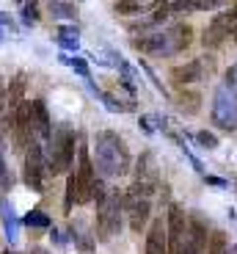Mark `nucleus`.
<instances>
[{"label":"nucleus","mask_w":237,"mask_h":254,"mask_svg":"<svg viewBox=\"0 0 237 254\" xmlns=\"http://www.w3.org/2000/svg\"><path fill=\"white\" fill-rule=\"evenodd\" d=\"M94 155H96V169L102 177H119L130 169V152L124 146L122 135L113 130H102L94 138Z\"/></svg>","instance_id":"nucleus-1"},{"label":"nucleus","mask_w":237,"mask_h":254,"mask_svg":"<svg viewBox=\"0 0 237 254\" xmlns=\"http://www.w3.org/2000/svg\"><path fill=\"white\" fill-rule=\"evenodd\" d=\"M122 210H124V196L119 190H108L105 199L96 202V232H99V241H110L113 235H119Z\"/></svg>","instance_id":"nucleus-2"},{"label":"nucleus","mask_w":237,"mask_h":254,"mask_svg":"<svg viewBox=\"0 0 237 254\" xmlns=\"http://www.w3.org/2000/svg\"><path fill=\"white\" fill-rule=\"evenodd\" d=\"M75 160V133L69 127H58L50 135V158H47V172L66 174Z\"/></svg>","instance_id":"nucleus-3"},{"label":"nucleus","mask_w":237,"mask_h":254,"mask_svg":"<svg viewBox=\"0 0 237 254\" xmlns=\"http://www.w3.org/2000/svg\"><path fill=\"white\" fill-rule=\"evenodd\" d=\"M212 122L221 130H237V97L226 86L215 89V97H212Z\"/></svg>","instance_id":"nucleus-4"},{"label":"nucleus","mask_w":237,"mask_h":254,"mask_svg":"<svg viewBox=\"0 0 237 254\" xmlns=\"http://www.w3.org/2000/svg\"><path fill=\"white\" fill-rule=\"evenodd\" d=\"M166 232H168V254H185V246H188V218H185V210H182L180 204H171V207H168Z\"/></svg>","instance_id":"nucleus-5"},{"label":"nucleus","mask_w":237,"mask_h":254,"mask_svg":"<svg viewBox=\"0 0 237 254\" xmlns=\"http://www.w3.org/2000/svg\"><path fill=\"white\" fill-rule=\"evenodd\" d=\"M45 155H42V146L36 144V141H31V146H28L25 152V174H22V180H25V185L31 190H36V193H42L45 190Z\"/></svg>","instance_id":"nucleus-6"},{"label":"nucleus","mask_w":237,"mask_h":254,"mask_svg":"<svg viewBox=\"0 0 237 254\" xmlns=\"http://www.w3.org/2000/svg\"><path fill=\"white\" fill-rule=\"evenodd\" d=\"M124 210L130 213V227H133V232H141L143 224H146V218H149V213H152V207H149V199L124 193Z\"/></svg>","instance_id":"nucleus-7"},{"label":"nucleus","mask_w":237,"mask_h":254,"mask_svg":"<svg viewBox=\"0 0 237 254\" xmlns=\"http://www.w3.org/2000/svg\"><path fill=\"white\" fill-rule=\"evenodd\" d=\"M31 127H33V133H36V135H42V138L50 141L52 122H50V114H47L45 100H33L31 102Z\"/></svg>","instance_id":"nucleus-8"},{"label":"nucleus","mask_w":237,"mask_h":254,"mask_svg":"<svg viewBox=\"0 0 237 254\" xmlns=\"http://www.w3.org/2000/svg\"><path fill=\"white\" fill-rule=\"evenodd\" d=\"M201 75H204V61H190V64H182V66H174L171 69V80L177 83V86H190V83L201 80Z\"/></svg>","instance_id":"nucleus-9"},{"label":"nucleus","mask_w":237,"mask_h":254,"mask_svg":"<svg viewBox=\"0 0 237 254\" xmlns=\"http://www.w3.org/2000/svg\"><path fill=\"white\" fill-rule=\"evenodd\" d=\"M133 47L141 53H157V56H171V45H168V36L166 33H152V36H143V39H133Z\"/></svg>","instance_id":"nucleus-10"},{"label":"nucleus","mask_w":237,"mask_h":254,"mask_svg":"<svg viewBox=\"0 0 237 254\" xmlns=\"http://www.w3.org/2000/svg\"><path fill=\"white\" fill-rule=\"evenodd\" d=\"M146 254H168V232L163 227V221H157L149 227V235H146Z\"/></svg>","instance_id":"nucleus-11"},{"label":"nucleus","mask_w":237,"mask_h":254,"mask_svg":"<svg viewBox=\"0 0 237 254\" xmlns=\"http://www.w3.org/2000/svg\"><path fill=\"white\" fill-rule=\"evenodd\" d=\"M166 36H168V45H171V53H182L185 47H190V42H193V28L188 25V22H180V25H174Z\"/></svg>","instance_id":"nucleus-12"},{"label":"nucleus","mask_w":237,"mask_h":254,"mask_svg":"<svg viewBox=\"0 0 237 254\" xmlns=\"http://www.w3.org/2000/svg\"><path fill=\"white\" fill-rule=\"evenodd\" d=\"M25 72H19V75H14V80H8V91H6V105L8 111H17L19 105H22V97H25Z\"/></svg>","instance_id":"nucleus-13"},{"label":"nucleus","mask_w":237,"mask_h":254,"mask_svg":"<svg viewBox=\"0 0 237 254\" xmlns=\"http://www.w3.org/2000/svg\"><path fill=\"white\" fill-rule=\"evenodd\" d=\"M0 216H3V229H6L8 243H14L19 238V221L14 216V207L11 204H0Z\"/></svg>","instance_id":"nucleus-14"},{"label":"nucleus","mask_w":237,"mask_h":254,"mask_svg":"<svg viewBox=\"0 0 237 254\" xmlns=\"http://www.w3.org/2000/svg\"><path fill=\"white\" fill-rule=\"evenodd\" d=\"M89 89H91V94H94V97H99V100L105 102V108H108L110 114H124V111H133V105H124V102H119L113 94H108V91H102V89H96L91 80H89Z\"/></svg>","instance_id":"nucleus-15"},{"label":"nucleus","mask_w":237,"mask_h":254,"mask_svg":"<svg viewBox=\"0 0 237 254\" xmlns=\"http://www.w3.org/2000/svg\"><path fill=\"white\" fill-rule=\"evenodd\" d=\"M58 47L72 50V53L80 47V33H77L75 25H61V28H58Z\"/></svg>","instance_id":"nucleus-16"},{"label":"nucleus","mask_w":237,"mask_h":254,"mask_svg":"<svg viewBox=\"0 0 237 254\" xmlns=\"http://www.w3.org/2000/svg\"><path fill=\"white\" fill-rule=\"evenodd\" d=\"M210 25L218 28V31H224L226 36H229L232 31H237V8H229V11H224V14H215Z\"/></svg>","instance_id":"nucleus-17"},{"label":"nucleus","mask_w":237,"mask_h":254,"mask_svg":"<svg viewBox=\"0 0 237 254\" xmlns=\"http://www.w3.org/2000/svg\"><path fill=\"white\" fill-rule=\"evenodd\" d=\"M201 102V94L199 91H182L180 97H177V105H180V111H185V114H199V105Z\"/></svg>","instance_id":"nucleus-18"},{"label":"nucleus","mask_w":237,"mask_h":254,"mask_svg":"<svg viewBox=\"0 0 237 254\" xmlns=\"http://www.w3.org/2000/svg\"><path fill=\"white\" fill-rule=\"evenodd\" d=\"M61 64H66L69 69H75L77 75L83 77V80H89V77H91V72H89V64H86V58H80V56H61Z\"/></svg>","instance_id":"nucleus-19"},{"label":"nucleus","mask_w":237,"mask_h":254,"mask_svg":"<svg viewBox=\"0 0 237 254\" xmlns=\"http://www.w3.org/2000/svg\"><path fill=\"white\" fill-rule=\"evenodd\" d=\"M146 11V0H116V14H141Z\"/></svg>","instance_id":"nucleus-20"},{"label":"nucleus","mask_w":237,"mask_h":254,"mask_svg":"<svg viewBox=\"0 0 237 254\" xmlns=\"http://www.w3.org/2000/svg\"><path fill=\"white\" fill-rule=\"evenodd\" d=\"M201 42H204V47H207V50H215V47H221V45L226 42V33L210 25V28L204 31V36H201Z\"/></svg>","instance_id":"nucleus-21"},{"label":"nucleus","mask_w":237,"mask_h":254,"mask_svg":"<svg viewBox=\"0 0 237 254\" xmlns=\"http://www.w3.org/2000/svg\"><path fill=\"white\" fill-rule=\"evenodd\" d=\"M207 254H229V241H226L224 232H212V235H210Z\"/></svg>","instance_id":"nucleus-22"},{"label":"nucleus","mask_w":237,"mask_h":254,"mask_svg":"<svg viewBox=\"0 0 237 254\" xmlns=\"http://www.w3.org/2000/svg\"><path fill=\"white\" fill-rule=\"evenodd\" d=\"M25 224L33 227V229H47L50 227V216H47L45 210H31V213L25 216Z\"/></svg>","instance_id":"nucleus-23"},{"label":"nucleus","mask_w":237,"mask_h":254,"mask_svg":"<svg viewBox=\"0 0 237 254\" xmlns=\"http://www.w3.org/2000/svg\"><path fill=\"white\" fill-rule=\"evenodd\" d=\"M77 202V177H75V172L69 174V180H66V199H64V207H66V213L72 210V204Z\"/></svg>","instance_id":"nucleus-24"},{"label":"nucleus","mask_w":237,"mask_h":254,"mask_svg":"<svg viewBox=\"0 0 237 254\" xmlns=\"http://www.w3.org/2000/svg\"><path fill=\"white\" fill-rule=\"evenodd\" d=\"M36 19H39V0H25V6H22V22L33 25Z\"/></svg>","instance_id":"nucleus-25"},{"label":"nucleus","mask_w":237,"mask_h":254,"mask_svg":"<svg viewBox=\"0 0 237 254\" xmlns=\"http://www.w3.org/2000/svg\"><path fill=\"white\" fill-rule=\"evenodd\" d=\"M50 11L52 17H75V6H69V3H64V0H50Z\"/></svg>","instance_id":"nucleus-26"},{"label":"nucleus","mask_w":237,"mask_h":254,"mask_svg":"<svg viewBox=\"0 0 237 254\" xmlns=\"http://www.w3.org/2000/svg\"><path fill=\"white\" fill-rule=\"evenodd\" d=\"M193 138L199 141V144L204 146V149H215V146H218V138H215L212 133H207V130H199V133L193 135Z\"/></svg>","instance_id":"nucleus-27"},{"label":"nucleus","mask_w":237,"mask_h":254,"mask_svg":"<svg viewBox=\"0 0 237 254\" xmlns=\"http://www.w3.org/2000/svg\"><path fill=\"white\" fill-rule=\"evenodd\" d=\"M229 0H193V11H207V8H221Z\"/></svg>","instance_id":"nucleus-28"},{"label":"nucleus","mask_w":237,"mask_h":254,"mask_svg":"<svg viewBox=\"0 0 237 254\" xmlns=\"http://www.w3.org/2000/svg\"><path fill=\"white\" fill-rule=\"evenodd\" d=\"M11 183H14V177L6 172V160H3V149H0V185L3 188H11Z\"/></svg>","instance_id":"nucleus-29"},{"label":"nucleus","mask_w":237,"mask_h":254,"mask_svg":"<svg viewBox=\"0 0 237 254\" xmlns=\"http://www.w3.org/2000/svg\"><path fill=\"white\" fill-rule=\"evenodd\" d=\"M226 89H237V64L226 69Z\"/></svg>","instance_id":"nucleus-30"},{"label":"nucleus","mask_w":237,"mask_h":254,"mask_svg":"<svg viewBox=\"0 0 237 254\" xmlns=\"http://www.w3.org/2000/svg\"><path fill=\"white\" fill-rule=\"evenodd\" d=\"M141 130H143V133H149V135L154 133V119H152V116H141Z\"/></svg>","instance_id":"nucleus-31"},{"label":"nucleus","mask_w":237,"mask_h":254,"mask_svg":"<svg viewBox=\"0 0 237 254\" xmlns=\"http://www.w3.org/2000/svg\"><path fill=\"white\" fill-rule=\"evenodd\" d=\"M185 254H204V249H199V246H193V243H188V246H185Z\"/></svg>","instance_id":"nucleus-32"},{"label":"nucleus","mask_w":237,"mask_h":254,"mask_svg":"<svg viewBox=\"0 0 237 254\" xmlns=\"http://www.w3.org/2000/svg\"><path fill=\"white\" fill-rule=\"evenodd\" d=\"M52 238H55V243H58V246H64V243H66L64 232H58V229H52Z\"/></svg>","instance_id":"nucleus-33"},{"label":"nucleus","mask_w":237,"mask_h":254,"mask_svg":"<svg viewBox=\"0 0 237 254\" xmlns=\"http://www.w3.org/2000/svg\"><path fill=\"white\" fill-rule=\"evenodd\" d=\"M207 180V183H210V185H226L224 183V180H221V177H204Z\"/></svg>","instance_id":"nucleus-34"},{"label":"nucleus","mask_w":237,"mask_h":254,"mask_svg":"<svg viewBox=\"0 0 237 254\" xmlns=\"http://www.w3.org/2000/svg\"><path fill=\"white\" fill-rule=\"evenodd\" d=\"M6 108V89H3V86H0V111Z\"/></svg>","instance_id":"nucleus-35"},{"label":"nucleus","mask_w":237,"mask_h":254,"mask_svg":"<svg viewBox=\"0 0 237 254\" xmlns=\"http://www.w3.org/2000/svg\"><path fill=\"white\" fill-rule=\"evenodd\" d=\"M157 3H163V6H166V3H168V6H171V3H174V0H157Z\"/></svg>","instance_id":"nucleus-36"},{"label":"nucleus","mask_w":237,"mask_h":254,"mask_svg":"<svg viewBox=\"0 0 237 254\" xmlns=\"http://www.w3.org/2000/svg\"><path fill=\"white\" fill-rule=\"evenodd\" d=\"M33 254H47V252H45V249H36V252H33Z\"/></svg>","instance_id":"nucleus-37"},{"label":"nucleus","mask_w":237,"mask_h":254,"mask_svg":"<svg viewBox=\"0 0 237 254\" xmlns=\"http://www.w3.org/2000/svg\"><path fill=\"white\" fill-rule=\"evenodd\" d=\"M3 254H17V252H8V249H6V252H3Z\"/></svg>","instance_id":"nucleus-38"},{"label":"nucleus","mask_w":237,"mask_h":254,"mask_svg":"<svg viewBox=\"0 0 237 254\" xmlns=\"http://www.w3.org/2000/svg\"><path fill=\"white\" fill-rule=\"evenodd\" d=\"M235 45H237V31H235Z\"/></svg>","instance_id":"nucleus-39"},{"label":"nucleus","mask_w":237,"mask_h":254,"mask_svg":"<svg viewBox=\"0 0 237 254\" xmlns=\"http://www.w3.org/2000/svg\"><path fill=\"white\" fill-rule=\"evenodd\" d=\"M0 204H3V202H0Z\"/></svg>","instance_id":"nucleus-40"}]
</instances>
